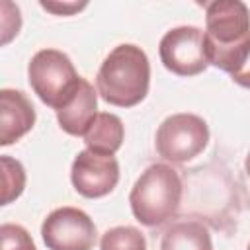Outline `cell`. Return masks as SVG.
I'll use <instances>...</instances> for the list:
<instances>
[{
    "mask_svg": "<svg viewBox=\"0 0 250 250\" xmlns=\"http://www.w3.org/2000/svg\"><path fill=\"white\" fill-rule=\"evenodd\" d=\"M70 182L82 197H105L119 182V162L113 154H100L84 148L72 160Z\"/></svg>",
    "mask_w": 250,
    "mask_h": 250,
    "instance_id": "ba28073f",
    "label": "cell"
},
{
    "mask_svg": "<svg viewBox=\"0 0 250 250\" xmlns=\"http://www.w3.org/2000/svg\"><path fill=\"white\" fill-rule=\"evenodd\" d=\"M230 78H232V82H236L238 86L250 88V57H248V61H246L234 74H230Z\"/></svg>",
    "mask_w": 250,
    "mask_h": 250,
    "instance_id": "e0dca14e",
    "label": "cell"
},
{
    "mask_svg": "<svg viewBox=\"0 0 250 250\" xmlns=\"http://www.w3.org/2000/svg\"><path fill=\"white\" fill-rule=\"evenodd\" d=\"M209 143V125L195 113L168 115L156 129L154 148L160 158L184 164L199 156Z\"/></svg>",
    "mask_w": 250,
    "mask_h": 250,
    "instance_id": "5b68a950",
    "label": "cell"
},
{
    "mask_svg": "<svg viewBox=\"0 0 250 250\" xmlns=\"http://www.w3.org/2000/svg\"><path fill=\"white\" fill-rule=\"evenodd\" d=\"M2 205L12 203L23 193L25 188V168L20 160L2 154Z\"/></svg>",
    "mask_w": 250,
    "mask_h": 250,
    "instance_id": "5bb4252c",
    "label": "cell"
},
{
    "mask_svg": "<svg viewBox=\"0 0 250 250\" xmlns=\"http://www.w3.org/2000/svg\"><path fill=\"white\" fill-rule=\"evenodd\" d=\"M35 107L21 90H0V145L8 146L27 135L35 125Z\"/></svg>",
    "mask_w": 250,
    "mask_h": 250,
    "instance_id": "9c48e42d",
    "label": "cell"
},
{
    "mask_svg": "<svg viewBox=\"0 0 250 250\" xmlns=\"http://www.w3.org/2000/svg\"><path fill=\"white\" fill-rule=\"evenodd\" d=\"M184 184L180 172L164 162H154L137 178L129 193V205L133 217L148 227L156 229L176 217L182 203Z\"/></svg>",
    "mask_w": 250,
    "mask_h": 250,
    "instance_id": "3957f363",
    "label": "cell"
},
{
    "mask_svg": "<svg viewBox=\"0 0 250 250\" xmlns=\"http://www.w3.org/2000/svg\"><path fill=\"white\" fill-rule=\"evenodd\" d=\"M160 62L176 76H197L209 66L205 35L195 25H180L166 31L158 43Z\"/></svg>",
    "mask_w": 250,
    "mask_h": 250,
    "instance_id": "8992f818",
    "label": "cell"
},
{
    "mask_svg": "<svg viewBox=\"0 0 250 250\" xmlns=\"http://www.w3.org/2000/svg\"><path fill=\"white\" fill-rule=\"evenodd\" d=\"M41 236L49 250H92L98 230L82 209L59 207L43 219Z\"/></svg>",
    "mask_w": 250,
    "mask_h": 250,
    "instance_id": "52a82bcc",
    "label": "cell"
},
{
    "mask_svg": "<svg viewBox=\"0 0 250 250\" xmlns=\"http://www.w3.org/2000/svg\"><path fill=\"white\" fill-rule=\"evenodd\" d=\"M150 88V62L146 53L133 45H117L96 74L98 96L115 107L139 105Z\"/></svg>",
    "mask_w": 250,
    "mask_h": 250,
    "instance_id": "7a4b0ae2",
    "label": "cell"
},
{
    "mask_svg": "<svg viewBox=\"0 0 250 250\" xmlns=\"http://www.w3.org/2000/svg\"><path fill=\"white\" fill-rule=\"evenodd\" d=\"M100 250H146V238L135 227H113L102 234Z\"/></svg>",
    "mask_w": 250,
    "mask_h": 250,
    "instance_id": "4fadbf2b",
    "label": "cell"
},
{
    "mask_svg": "<svg viewBox=\"0 0 250 250\" xmlns=\"http://www.w3.org/2000/svg\"><path fill=\"white\" fill-rule=\"evenodd\" d=\"M98 115V90H94V86L82 78L74 98L57 111V121L59 127L72 137H84L86 131L90 129V125L94 123Z\"/></svg>",
    "mask_w": 250,
    "mask_h": 250,
    "instance_id": "30bf717a",
    "label": "cell"
},
{
    "mask_svg": "<svg viewBox=\"0 0 250 250\" xmlns=\"http://www.w3.org/2000/svg\"><path fill=\"white\" fill-rule=\"evenodd\" d=\"M27 80L33 94L45 105L59 111L74 98L82 76H78L66 53L59 49H41L27 64Z\"/></svg>",
    "mask_w": 250,
    "mask_h": 250,
    "instance_id": "277c9868",
    "label": "cell"
},
{
    "mask_svg": "<svg viewBox=\"0 0 250 250\" xmlns=\"http://www.w3.org/2000/svg\"><path fill=\"white\" fill-rule=\"evenodd\" d=\"M209 64L234 74L250 57V10L240 0H215L205 8Z\"/></svg>",
    "mask_w": 250,
    "mask_h": 250,
    "instance_id": "6da1fadb",
    "label": "cell"
},
{
    "mask_svg": "<svg viewBox=\"0 0 250 250\" xmlns=\"http://www.w3.org/2000/svg\"><path fill=\"white\" fill-rule=\"evenodd\" d=\"M86 143V148L100 152V154H115L125 139V127L123 121L109 111H100L82 137Z\"/></svg>",
    "mask_w": 250,
    "mask_h": 250,
    "instance_id": "7c38bea8",
    "label": "cell"
},
{
    "mask_svg": "<svg viewBox=\"0 0 250 250\" xmlns=\"http://www.w3.org/2000/svg\"><path fill=\"white\" fill-rule=\"evenodd\" d=\"M0 250H37L31 234L16 223H4L0 227Z\"/></svg>",
    "mask_w": 250,
    "mask_h": 250,
    "instance_id": "9a60e30c",
    "label": "cell"
},
{
    "mask_svg": "<svg viewBox=\"0 0 250 250\" xmlns=\"http://www.w3.org/2000/svg\"><path fill=\"white\" fill-rule=\"evenodd\" d=\"M246 250H250V244H248V248H246Z\"/></svg>",
    "mask_w": 250,
    "mask_h": 250,
    "instance_id": "d6986e66",
    "label": "cell"
},
{
    "mask_svg": "<svg viewBox=\"0 0 250 250\" xmlns=\"http://www.w3.org/2000/svg\"><path fill=\"white\" fill-rule=\"evenodd\" d=\"M244 168H246V172H248V176H250V152H248V156H246V160H244Z\"/></svg>",
    "mask_w": 250,
    "mask_h": 250,
    "instance_id": "ac0fdd59",
    "label": "cell"
},
{
    "mask_svg": "<svg viewBox=\"0 0 250 250\" xmlns=\"http://www.w3.org/2000/svg\"><path fill=\"white\" fill-rule=\"evenodd\" d=\"M41 8H45V10H49V12H53V14H57V16H70V14H74V12H80L82 8H86V2H82V4H76V2H41Z\"/></svg>",
    "mask_w": 250,
    "mask_h": 250,
    "instance_id": "2e32d148",
    "label": "cell"
},
{
    "mask_svg": "<svg viewBox=\"0 0 250 250\" xmlns=\"http://www.w3.org/2000/svg\"><path fill=\"white\" fill-rule=\"evenodd\" d=\"M160 250H213L211 232L195 219L174 221L162 234Z\"/></svg>",
    "mask_w": 250,
    "mask_h": 250,
    "instance_id": "8fae6325",
    "label": "cell"
}]
</instances>
